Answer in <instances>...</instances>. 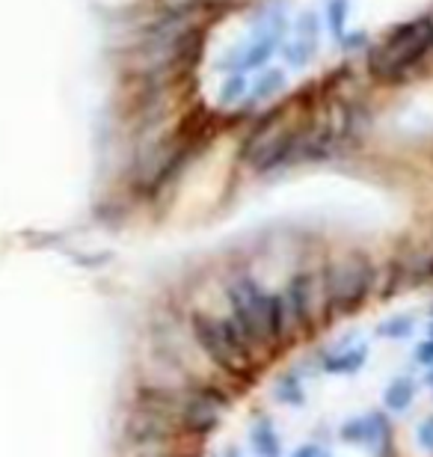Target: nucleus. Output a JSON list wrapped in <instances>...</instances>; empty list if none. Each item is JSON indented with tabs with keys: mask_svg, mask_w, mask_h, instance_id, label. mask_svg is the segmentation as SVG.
<instances>
[{
	"mask_svg": "<svg viewBox=\"0 0 433 457\" xmlns=\"http://www.w3.org/2000/svg\"><path fill=\"white\" fill-rule=\"evenodd\" d=\"M347 12H350V4H347V0H333V4H329V27H333L336 39H342V36H345Z\"/></svg>",
	"mask_w": 433,
	"mask_h": 457,
	"instance_id": "obj_5",
	"label": "nucleus"
},
{
	"mask_svg": "<svg viewBox=\"0 0 433 457\" xmlns=\"http://www.w3.org/2000/svg\"><path fill=\"white\" fill-rule=\"evenodd\" d=\"M433 54V15L398 24L368 54V75L377 84H404Z\"/></svg>",
	"mask_w": 433,
	"mask_h": 457,
	"instance_id": "obj_1",
	"label": "nucleus"
},
{
	"mask_svg": "<svg viewBox=\"0 0 433 457\" xmlns=\"http://www.w3.org/2000/svg\"><path fill=\"white\" fill-rule=\"evenodd\" d=\"M315 45H318V42L303 39V36H297V39H294V42L285 45L282 57H285V62H288V66L303 69V66H309L312 57H315Z\"/></svg>",
	"mask_w": 433,
	"mask_h": 457,
	"instance_id": "obj_2",
	"label": "nucleus"
},
{
	"mask_svg": "<svg viewBox=\"0 0 433 457\" xmlns=\"http://www.w3.org/2000/svg\"><path fill=\"white\" fill-rule=\"evenodd\" d=\"M297 36H303V39L318 42V18H315V12L300 15V21H297Z\"/></svg>",
	"mask_w": 433,
	"mask_h": 457,
	"instance_id": "obj_6",
	"label": "nucleus"
},
{
	"mask_svg": "<svg viewBox=\"0 0 433 457\" xmlns=\"http://www.w3.org/2000/svg\"><path fill=\"white\" fill-rule=\"evenodd\" d=\"M244 96H246V71H232L229 78H223V87H220V102L237 104Z\"/></svg>",
	"mask_w": 433,
	"mask_h": 457,
	"instance_id": "obj_4",
	"label": "nucleus"
},
{
	"mask_svg": "<svg viewBox=\"0 0 433 457\" xmlns=\"http://www.w3.org/2000/svg\"><path fill=\"white\" fill-rule=\"evenodd\" d=\"M285 87H288L285 71L282 69H267L259 78V84H255V98H276Z\"/></svg>",
	"mask_w": 433,
	"mask_h": 457,
	"instance_id": "obj_3",
	"label": "nucleus"
}]
</instances>
